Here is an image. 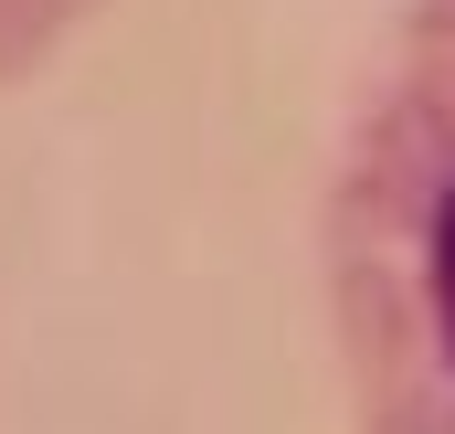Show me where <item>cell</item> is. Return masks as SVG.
<instances>
[{"instance_id":"6da1fadb","label":"cell","mask_w":455,"mask_h":434,"mask_svg":"<svg viewBox=\"0 0 455 434\" xmlns=\"http://www.w3.org/2000/svg\"><path fill=\"white\" fill-rule=\"evenodd\" d=\"M318 244L360 434H455V0H403Z\"/></svg>"},{"instance_id":"7a4b0ae2","label":"cell","mask_w":455,"mask_h":434,"mask_svg":"<svg viewBox=\"0 0 455 434\" xmlns=\"http://www.w3.org/2000/svg\"><path fill=\"white\" fill-rule=\"evenodd\" d=\"M85 11H96V0H0V85H11V75H32V64H43Z\"/></svg>"}]
</instances>
